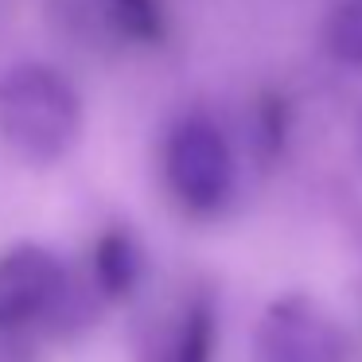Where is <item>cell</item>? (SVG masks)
<instances>
[{
	"label": "cell",
	"instance_id": "cell-1",
	"mask_svg": "<svg viewBox=\"0 0 362 362\" xmlns=\"http://www.w3.org/2000/svg\"><path fill=\"white\" fill-rule=\"evenodd\" d=\"M78 125V94L59 71L24 63L0 78V133L24 160L51 164L66 156Z\"/></svg>",
	"mask_w": 362,
	"mask_h": 362
},
{
	"label": "cell",
	"instance_id": "cell-2",
	"mask_svg": "<svg viewBox=\"0 0 362 362\" xmlns=\"http://www.w3.org/2000/svg\"><path fill=\"white\" fill-rule=\"evenodd\" d=\"M164 172L172 183L175 199L187 211L211 214L230 199L234 187V156L230 144L211 121L191 117L168 136L164 148Z\"/></svg>",
	"mask_w": 362,
	"mask_h": 362
},
{
	"label": "cell",
	"instance_id": "cell-3",
	"mask_svg": "<svg viewBox=\"0 0 362 362\" xmlns=\"http://www.w3.org/2000/svg\"><path fill=\"white\" fill-rule=\"evenodd\" d=\"M261 362H343L346 335L315 300L284 296L265 312L257 327Z\"/></svg>",
	"mask_w": 362,
	"mask_h": 362
},
{
	"label": "cell",
	"instance_id": "cell-4",
	"mask_svg": "<svg viewBox=\"0 0 362 362\" xmlns=\"http://www.w3.org/2000/svg\"><path fill=\"white\" fill-rule=\"evenodd\" d=\"M66 273L43 245H16L0 253V331L40 320L63 296Z\"/></svg>",
	"mask_w": 362,
	"mask_h": 362
},
{
	"label": "cell",
	"instance_id": "cell-5",
	"mask_svg": "<svg viewBox=\"0 0 362 362\" xmlns=\"http://www.w3.org/2000/svg\"><path fill=\"white\" fill-rule=\"evenodd\" d=\"M136 273H141V253H136V242L129 234H105L94 250V276L110 296H125L136 284Z\"/></svg>",
	"mask_w": 362,
	"mask_h": 362
},
{
	"label": "cell",
	"instance_id": "cell-6",
	"mask_svg": "<svg viewBox=\"0 0 362 362\" xmlns=\"http://www.w3.org/2000/svg\"><path fill=\"white\" fill-rule=\"evenodd\" d=\"M327 47L335 59L362 66V0H335L327 16Z\"/></svg>",
	"mask_w": 362,
	"mask_h": 362
},
{
	"label": "cell",
	"instance_id": "cell-7",
	"mask_svg": "<svg viewBox=\"0 0 362 362\" xmlns=\"http://www.w3.org/2000/svg\"><path fill=\"white\" fill-rule=\"evenodd\" d=\"M121 24L133 35H156L160 32V8L156 0H113Z\"/></svg>",
	"mask_w": 362,
	"mask_h": 362
}]
</instances>
